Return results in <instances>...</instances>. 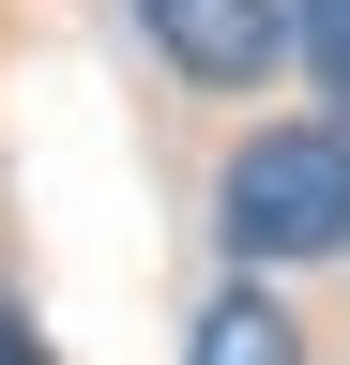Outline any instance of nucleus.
<instances>
[{"mask_svg": "<svg viewBox=\"0 0 350 365\" xmlns=\"http://www.w3.org/2000/svg\"><path fill=\"white\" fill-rule=\"evenodd\" d=\"M0 365H46V335L16 319V289H0Z\"/></svg>", "mask_w": 350, "mask_h": 365, "instance_id": "5", "label": "nucleus"}, {"mask_svg": "<svg viewBox=\"0 0 350 365\" xmlns=\"http://www.w3.org/2000/svg\"><path fill=\"white\" fill-rule=\"evenodd\" d=\"M213 228H229L244 274H320L350 259V122H259L229 168H213Z\"/></svg>", "mask_w": 350, "mask_h": 365, "instance_id": "1", "label": "nucleus"}, {"mask_svg": "<svg viewBox=\"0 0 350 365\" xmlns=\"http://www.w3.org/2000/svg\"><path fill=\"white\" fill-rule=\"evenodd\" d=\"M289 46H304V76H320V107L350 122V0H289Z\"/></svg>", "mask_w": 350, "mask_h": 365, "instance_id": "4", "label": "nucleus"}, {"mask_svg": "<svg viewBox=\"0 0 350 365\" xmlns=\"http://www.w3.org/2000/svg\"><path fill=\"white\" fill-rule=\"evenodd\" d=\"M138 31L183 91H259L289 61V0H138Z\"/></svg>", "mask_w": 350, "mask_h": 365, "instance_id": "2", "label": "nucleus"}, {"mask_svg": "<svg viewBox=\"0 0 350 365\" xmlns=\"http://www.w3.org/2000/svg\"><path fill=\"white\" fill-rule=\"evenodd\" d=\"M183 365H304V319L274 304V274H229V289L198 304V335H183Z\"/></svg>", "mask_w": 350, "mask_h": 365, "instance_id": "3", "label": "nucleus"}]
</instances>
